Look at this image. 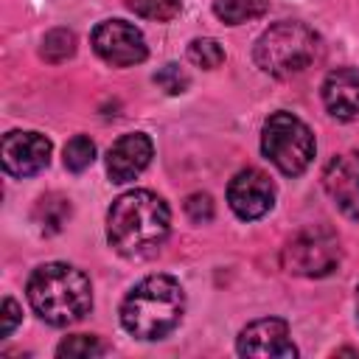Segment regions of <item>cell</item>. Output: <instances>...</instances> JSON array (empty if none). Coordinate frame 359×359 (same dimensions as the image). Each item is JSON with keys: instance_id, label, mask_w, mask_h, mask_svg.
Masks as SVG:
<instances>
[{"instance_id": "12", "label": "cell", "mask_w": 359, "mask_h": 359, "mask_svg": "<svg viewBox=\"0 0 359 359\" xmlns=\"http://www.w3.org/2000/svg\"><path fill=\"white\" fill-rule=\"evenodd\" d=\"M151 154H154V146H151L149 135L129 132V135L118 137L112 143V149L107 151V174H109V180L118 182V185L132 182L137 174L146 171V165L151 163Z\"/></svg>"}, {"instance_id": "22", "label": "cell", "mask_w": 359, "mask_h": 359, "mask_svg": "<svg viewBox=\"0 0 359 359\" xmlns=\"http://www.w3.org/2000/svg\"><path fill=\"white\" fill-rule=\"evenodd\" d=\"M185 213L194 224H205L213 219V199L208 194H191L185 199Z\"/></svg>"}, {"instance_id": "13", "label": "cell", "mask_w": 359, "mask_h": 359, "mask_svg": "<svg viewBox=\"0 0 359 359\" xmlns=\"http://www.w3.org/2000/svg\"><path fill=\"white\" fill-rule=\"evenodd\" d=\"M323 104L339 121L356 118L359 115V70L353 67L331 70L323 81Z\"/></svg>"}, {"instance_id": "1", "label": "cell", "mask_w": 359, "mask_h": 359, "mask_svg": "<svg viewBox=\"0 0 359 359\" xmlns=\"http://www.w3.org/2000/svg\"><path fill=\"white\" fill-rule=\"evenodd\" d=\"M171 230L168 205L151 191L121 194L107 213V241L121 255H146L157 250Z\"/></svg>"}, {"instance_id": "5", "label": "cell", "mask_w": 359, "mask_h": 359, "mask_svg": "<svg viewBox=\"0 0 359 359\" xmlns=\"http://www.w3.org/2000/svg\"><path fill=\"white\" fill-rule=\"evenodd\" d=\"M261 151L286 177H297L314 160V135L292 112H275L261 132Z\"/></svg>"}, {"instance_id": "7", "label": "cell", "mask_w": 359, "mask_h": 359, "mask_svg": "<svg viewBox=\"0 0 359 359\" xmlns=\"http://www.w3.org/2000/svg\"><path fill=\"white\" fill-rule=\"evenodd\" d=\"M93 50L112 67H129L146 59V39L140 28L126 20H104L93 31Z\"/></svg>"}, {"instance_id": "23", "label": "cell", "mask_w": 359, "mask_h": 359, "mask_svg": "<svg viewBox=\"0 0 359 359\" xmlns=\"http://www.w3.org/2000/svg\"><path fill=\"white\" fill-rule=\"evenodd\" d=\"M0 317H3L0 334H3V337H11V331H14L17 323H20V306H17L11 297H6V300H3V309H0Z\"/></svg>"}, {"instance_id": "9", "label": "cell", "mask_w": 359, "mask_h": 359, "mask_svg": "<svg viewBox=\"0 0 359 359\" xmlns=\"http://www.w3.org/2000/svg\"><path fill=\"white\" fill-rule=\"evenodd\" d=\"M0 160L11 177H34L50 160V140L39 132H8L0 146Z\"/></svg>"}, {"instance_id": "19", "label": "cell", "mask_w": 359, "mask_h": 359, "mask_svg": "<svg viewBox=\"0 0 359 359\" xmlns=\"http://www.w3.org/2000/svg\"><path fill=\"white\" fill-rule=\"evenodd\" d=\"M126 6L137 17H143V20H160V22L174 20L180 14V8H182L180 0H126Z\"/></svg>"}, {"instance_id": "16", "label": "cell", "mask_w": 359, "mask_h": 359, "mask_svg": "<svg viewBox=\"0 0 359 359\" xmlns=\"http://www.w3.org/2000/svg\"><path fill=\"white\" fill-rule=\"evenodd\" d=\"M73 53H76V36H73V31L53 28L50 34H45V39H42V59L59 65V62L70 59Z\"/></svg>"}, {"instance_id": "15", "label": "cell", "mask_w": 359, "mask_h": 359, "mask_svg": "<svg viewBox=\"0 0 359 359\" xmlns=\"http://www.w3.org/2000/svg\"><path fill=\"white\" fill-rule=\"evenodd\" d=\"M269 0H213V14L227 25H241L266 11Z\"/></svg>"}, {"instance_id": "14", "label": "cell", "mask_w": 359, "mask_h": 359, "mask_svg": "<svg viewBox=\"0 0 359 359\" xmlns=\"http://www.w3.org/2000/svg\"><path fill=\"white\" fill-rule=\"evenodd\" d=\"M67 219H70V199H65L59 194L42 196L34 208V222H36L39 233H45V236L59 233L67 224Z\"/></svg>"}, {"instance_id": "6", "label": "cell", "mask_w": 359, "mask_h": 359, "mask_svg": "<svg viewBox=\"0 0 359 359\" xmlns=\"http://www.w3.org/2000/svg\"><path fill=\"white\" fill-rule=\"evenodd\" d=\"M339 238L325 230V227H309L303 233H297L286 247H283V266L292 275H303V278H323L328 272L337 269L339 264Z\"/></svg>"}, {"instance_id": "10", "label": "cell", "mask_w": 359, "mask_h": 359, "mask_svg": "<svg viewBox=\"0 0 359 359\" xmlns=\"http://www.w3.org/2000/svg\"><path fill=\"white\" fill-rule=\"evenodd\" d=\"M241 356H275V359H292L297 356V348L289 337V325L278 317H264L250 323L236 342Z\"/></svg>"}, {"instance_id": "8", "label": "cell", "mask_w": 359, "mask_h": 359, "mask_svg": "<svg viewBox=\"0 0 359 359\" xmlns=\"http://www.w3.org/2000/svg\"><path fill=\"white\" fill-rule=\"evenodd\" d=\"M227 202L233 208V213L244 222L261 219L264 213L272 210L275 205V185L269 182V177L258 168H244L238 171L230 185H227Z\"/></svg>"}, {"instance_id": "17", "label": "cell", "mask_w": 359, "mask_h": 359, "mask_svg": "<svg viewBox=\"0 0 359 359\" xmlns=\"http://www.w3.org/2000/svg\"><path fill=\"white\" fill-rule=\"evenodd\" d=\"M93 160H95V143L87 135H76V137L67 140V146H65V165L70 171L79 174V171L90 168Z\"/></svg>"}, {"instance_id": "3", "label": "cell", "mask_w": 359, "mask_h": 359, "mask_svg": "<svg viewBox=\"0 0 359 359\" xmlns=\"http://www.w3.org/2000/svg\"><path fill=\"white\" fill-rule=\"evenodd\" d=\"M28 303L50 325H70L90 314V278L70 264H42L28 278Z\"/></svg>"}, {"instance_id": "20", "label": "cell", "mask_w": 359, "mask_h": 359, "mask_svg": "<svg viewBox=\"0 0 359 359\" xmlns=\"http://www.w3.org/2000/svg\"><path fill=\"white\" fill-rule=\"evenodd\" d=\"M188 59L196 65V67H205V70H213L224 62V48L210 39V36H202V39H194L188 45Z\"/></svg>"}, {"instance_id": "18", "label": "cell", "mask_w": 359, "mask_h": 359, "mask_svg": "<svg viewBox=\"0 0 359 359\" xmlns=\"http://www.w3.org/2000/svg\"><path fill=\"white\" fill-rule=\"evenodd\" d=\"M107 348L98 342V337L90 334H76L59 342L56 356H67V359H90V356H101Z\"/></svg>"}, {"instance_id": "4", "label": "cell", "mask_w": 359, "mask_h": 359, "mask_svg": "<svg viewBox=\"0 0 359 359\" xmlns=\"http://www.w3.org/2000/svg\"><path fill=\"white\" fill-rule=\"evenodd\" d=\"M320 50H323L320 36L309 25L286 20V22H275L258 36L252 48V59L264 73L275 79H289L311 67L320 59Z\"/></svg>"}, {"instance_id": "2", "label": "cell", "mask_w": 359, "mask_h": 359, "mask_svg": "<svg viewBox=\"0 0 359 359\" xmlns=\"http://www.w3.org/2000/svg\"><path fill=\"white\" fill-rule=\"evenodd\" d=\"M185 314V292L168 275L143 278L121 303V325L137 339H163Z\"/></svg>"}, {"instance_id": "21", "label": "cell", "mask_w": 359, "mask_h": 359, "mask_svg": "<svg viewBox=\"0 0 359 359\" xmlns=\"http://www.w3.org/2000/svg\"><path fill=\"white\" fill-rule=\"evenodd\" d=\"M154 84L157 87H163L168 95H180V93H185V87H188V73L185 70H180V65H163L157 73H154Z\"/></svg>"}, {"instance_id": "11", "label": "cell", "mask_w": 359, "mask_h": 359, "mask_svg": "<svg viewBox=\"0 0 359 359\" xmlns=\"http://www.w3.org/2000/svg\"><path fill=\"white\" fill-rule=\"evenodd\" d=\"M323 188L348 219H359V154L345 151L328 160L323 171Z\"/></svg>"}]
</instances>
